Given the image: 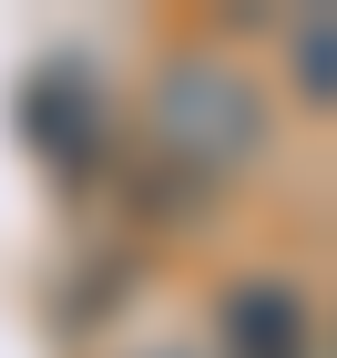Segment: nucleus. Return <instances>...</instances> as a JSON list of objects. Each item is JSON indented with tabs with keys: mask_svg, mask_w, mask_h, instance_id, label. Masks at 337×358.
I'll return each instance as SVG.
<instances>
[{
	"mask_svg": "<svg viewBox=\"0 0 337 358\" xmlns=\"http://www.w3.org/2000/svg\"><path fill=\"white\" fill-rule=\"evenodd\" d=\"M143 123L164 143V164L195 174V185H225V174H246L266 154V103L225 62H164L153 92H143Z\"/></svg>",
	"mask_w": 337,
	"mask_h": 358,
	"instance_id": "obj_1",
	"label": "nucleus"
},
{
	"mask_svg": "<svg viewBox=\"0 0 337 358\" xmlns=\"http://www.w3.org/2000/svg\"><path fill=\"white\" fill-rule=\"evenodd\" d=\"M215 348L225 358H317V307L297 276H235L215 297Z\"/></svg>",
	"mask_w": 337,
	"mask_h": 358,
	"instance_id": "obj_2",
	"label": "nucleus"
},
{
	"mask_svg": "<svg viewBox=\"0 0 337 358\" xmlns=\"http://www.w3.org/2000/svg\"><path fill=\"white\" fill-rule=\"evenodd\" d=\"M21 123H31V154H41V164H52L72 194L103 174V92H92L82 72H41Z\"/></svg>",
	"mask_w": 337,
	"mask_h": 358,
	"instance_id": "obj_3",
	"label": "nucleus"
},
{
	"mask_svg": "<svg viewBox=\"0 0 337 358\" xmlns=\"http://www.w3.org/2000/svg\"><path fill=\"white\" fill-rule=\"evenodd\" d=\"M286 52H297V103L327 113L337 103V21L327 10H297V41H286Z\"/></svg>",
	"mask_w": 337,
	"mask_h": 358,
	"instance_id": "obj_4",
	"label": "nucleus"
},
{
	"mask_svg": "<svg viewBox=\"0 0 337 358\" xmlns=\"http://www.w3.org/2000/svg\"><path fill=\"white\" fill-rule=\"evenodd\" d=\"M143 358H184V348H143Z\"/></svg>",
	"mask_w": 337,
	"mask_h": 358,
	"instance_id": "obj_5",
	"label": "nucleus"
}]
</instances>
